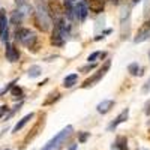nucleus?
Wrapping results in <instances>:
<instances>
[{
    "instance_id": "6e6552de",
    "label": "nucleus",
    "mask_w": 150,
    "mask_h": 150,
    "mask_svg": "<svg viewBox=\"0 0 150 150\" xmlns=\"http://www.w3.org/2000/svg\"><path fill=\"white\" fill-rule=\"evenodd\" d=\"M128 117H129V108H125V110L120 112V114H119L114 120H112V122L108 125V131H114V129L119 126V125H122L123 122H126V120H128Z\"/></svg>"
},
{
    "instance_id": "20e7f679",
    "label": "nucleus",
    "mask_w": 150,
    "mask_h": 150,
    "mask_svg": "<svg viewBox=\"0 0 150 150\" xmlns=\"http://www.w3.org/2000/svg\"><path fill=\"white\" fill-rule=\"evenodd\" d=\"M110 66H111V62H110V60H107L105 63H104V66H102L101 69H99L96 74H93L90 78H87V80L81 84V87H83V89H87V87H92V86H95L98 81H101V80L104 78V75L108 72Z\"/></svg>"
},
{
    "instance_id": "cd10ccee",
    "label": "nucleus",
    "mask_w": 150,
    "mask_h": 150,
    "mask_svg": "<svg viewBox=\"0 0 150 150\" xmlns=\"http://www.w3.org/2000/svg\"><path fill=\"white\" fill-rule=\"evenodd\" d=\"M15 2H17V3L20 5V3H23V2H24V0H15Z\"/></svg>"
},
{
    "instance_id": "6ab92c4d",
    "label": "nucleus",
    "mask_w": 150,
    "mask_h": 150,
    "mask_svg": "<svg viewBox=\"0 0 150 150\" xmlns=\"http://www.w3.org/2000/svg\"><path fill=\"white\" fill-rule=\"evenodd\" d=\"M21 20H23V12L21 11H15L14 14H12V18H11V23L12 24H20L21 23Z\"/></svg>"
},
{
    "instance_id": "2eb2a0df",
    "label": "nucleus",
    "mask_w": 150,
    "mask_h": 150,
    "mask_svg": "<svg viewBox=\"0 0 150 150\" xmlns=\"http://www.w3.org/2000/svg\"><path fill=\"white\" fill-rule=\"evenodd\" d=\"M77 80H78V75L77 74H71L63 80V86L66 87V89H71L74 84H77Z\"/></svg>"
},
{
    "instance_id": "39448f33",
    "label": "nucleus",
    "mask_w": 150,
    "mask_h": 150,
    "mask_svg": "<svg viewBox=\"0 0 150 150\" xmlns=\"http://www.w3.org/2000/svg\"><path fill=\"white\" fill-rule=\"evenodd\" d=\"M48 11L50 15L56 20H60L65 15V8L60 3V0H48Z\"/></svg>"
},
{
    "instance_id": "f8f14e48",
    "label": "nucleus",
    "mask_w": 150,
    "mask_h": 150,
    "mask_svg": "<svg viewBox=\"0 0 150 150\" xmlns=\"http://www.w3.org/2000/svg\"><path fill=\"white\" fill-rule=\"evenodd\" d=\"M112 107H114V101H112V99H105V101H102L101 104H98L96 111L99 112V114H107Z\"/></svg>"
},
{
    "instance_id": "412c9836",
    "label": "nucleus",
    "mask_w": 150,
    "mask_h": 150,
    "mask_svg": "<svg viewBox=\"0 0 150 150\" xmlns=\"http://www.w3.org/2000/svg\"><path fill=\"white\" fill-rule=\"evenodd\" d=\"M128 71L131 72V75H140V66H138V63H131L129 66H128Z\"/></svg>"
},
{
    "instance_id": "c756f323",
    "label": "nucleus",
    "mask_w": 150,
    "mask_h": 150,
    "mask_svg": "<svg viewBox=\"0 0 150 150\" xmlns=\"http://www.w3.org/2000/svg\"><path fill=\"white\" fill-rule=\"evenodd\" d=\"M149 57H150V53H149Z\"/></svg>"
},
{
    "instance_id": "7c9ffc66",
    "label": "nucleus",
    "mask_w": 150,
    "mask_h": 150,
    "mask_svg": "<svg viewBox=\"0 0 150 150\" xmlns=\"http://www.w3.org/2000/svg\"><path fill=\"white\" fill-rule=\"evenodd\" d=\"M6 150H9V149H6Z\"/></svg>"
},
{
    "instance_id": "1a4fd4ad",
    "label": "nucleus",
    "mask_w": 150,
    "mask_h": 150,
    "mask_svg": "<svg viewBox=\"0 0 150 150\" xmlns=\"http://www.w3.org/2000/svg\"><path fill=\"white\" fill-rule=\"evenodd\" d=\"M87 14H89V8L86 6L84 2L75 3V18L78 21H84L87 18Z\"/></svg>"
},
{
    "instance_id": "7ed1b4c3",
    "label": "nucleus",
    "mask_w": 150,
    "mask_h": 150,
    "mask_svg": "<svg viewBox=\"0 0 150 150\" xmlns=\"http://www.w3.org/2000/svg\"><path fill=\"white\" fill-rule=\"evenodd\" d=\"M17 39L26 45L29 50H33L36 51V47H38V38L33 32H30V29H20L17 30Z\"/></svg>"
},
{
    "instance_id": "0eeeda50",
    "label": "nucleus",
    "mask_w": 150,
    "mask_h": 150,
    "mask_svg": "<svg viewBox=\"0 0 150 150\" xmlns=\"http://www.w3.org/2000/svg\"><path fill=\"white\" fill-rule=\"evenodd\" d=\"M44 119H45V116H41V119L35 123V126L30 129V132L26 135V138H24V144H23V146H27V144L35 138V137H36L38 134H39V131H41V129H42V126H44Z\"/></svg>"
},
{
    "instance_id": "b1692460",
    "label": "nucleus",
    "mask_w": 150,
    "mask_h": 150,
    "mask_svg": "<svg viewBox=\"0 0 150 150\" xmlns=\"http://www.w3.org/2000/svg\"><path fill=\"white\" fill-rule=\"evenodd\" d=\"M144 112H146L147 116H150V99H149V101L146 102V105H144Z\"/></svg>"
},
{
    "instance_id": "bb28decb",
    "label": "nucleus",
    "mask_w": 150,
    "mask_h": 150,
    "mask_svg": "<svg viewBox=\"0 0 150 150\" xmlns=\"http://www.w3.org/2000/svg\"><path fill=\"white\" fill-rule=\"evenodd\" d=\"M111 2L114 3V5H119V0H111Z\"/></svg>"
},
{
    "instance_id": "dca6fc26",
    "label": "nucleus",
    "mask_w": 150,
    "mask_h": 150,
    "mask_svg": "<svg viewBox=\"0 0 150 150\" xmlns=\"http://www.w3.org/2000/svg\"><path fill=\"white\" fill-rule=\"evenodd\" d=\"M11 95L14 99H23L24 93H23V89L18 86H12V89H11Z\"/></svg>"
},
{
    "instance_id": "423d86ee",
    "label": "nucleus",
    "mask_w": 150,
    "mask_h": 150,
    "mask_svg": "<svg viewBox=\"0 0 150 150\" xmlns=\"http://www.w3.org/2000/svg\"><path fill=\"white\" fill-rule=\"evenodd\" d=\"M149 38H150V20H147L143 26L138 29L137 36L134 38V41L138 44V42H144L146 39H149Z\"/></svg>"
},
{
    "instance_id": "4468645a",
    "label": "nucleus",
    "mask_w": 150,
    "mask_h": 150,
    "mask_svg": "<svg viewBox=\"0 0 150 150\" xmlns=\"http://www.w3.org/2000/svg\"><path fill=\"white\" fill-rule=\"evenodd\" d=\"M8 30V17H6V11L0 9V36Z\"/></svg>"
},
{
    "instance_id": "4be33fe9",
    "label": "nucleus",
    "mask_w": 150,
    "mask_h": 150,
    "mask_svg": "<svg viewBox=\"0 0 150 150\" xmlns=\"http://www.w3.org/2000/svg\"><path fill=\"white\" fill-rule=\"evenodd\" d=\"M95 63H89V65H86V66H83L81 69H80V72H84V74H87V72H90L92 69H95Z\"/></svg>"
},
{
    "instance_id": "5701e85b",
    "label": "nucleus",
    "mask_w": 150,
    "mask_h": 150,
    "mask_svg": "<svg viewBox=\"0 0 150 150\" xmlns=\"http://www.w3.org/2000/svg\"><path fill=\"white\" fill-rule=\"evenodd\" d=\"M143 93H150V78L146 81V84L143 86Z\"/></svg>"
},
{
    "instance_id": "a211bd4d",
    "label": "nucleus",
    "mask_w": 150,
    "mask_h": 150,
    "mask_svg": "<svg viewBox=\"0 0 150 150\" xmlns=\"http://www.w3.org/2000/svg\"><path fill=\"white\" fill-rule=\"evenodd\" d=\"M48 96H50V98H47L45 101H44V105H50V104H53V102H56L57 99L60 98V93H59V92H54V93H50Z\"/></svg>"
},
{
    "instance_id": "393cba45",
    "label": "nucleus",
    "mask_w": 150,
    "mask_h": 150,
    "mask_svg": "<svg viewBox=\"0 0 150 150\" xmlns=\"http://www.w3.org/2000/svg\"><path fill=\"white\" fill-rule=\"evenodd\" d=\"M8 111V105H3V107H0V117H3V114Z\"/></svg>"
},
{
    "instance_id": "9b49d317",
    "label": "nucleus",
    "mask_w": 150,
    "mask_h": 150,
    "mask_svg": "<svg viewBox=\"0 0 150 150\" xmlns=\"http://www.w3.org/2000/svg\"><path fill=\"white\" fill-rule=\"evenodd\" d=\"M87 3H89V9L93 14H101V12H104V6H105L104 0H87Z\"/></svg>"
},
{
    "instance_id": "f257e3e1",
    "label": "nucleus",
    "mask_w": 150,
    "mask_h": 150,
    "mask_svg": "<svg viewBox=\"0 0 150 150\" xmlns=\"http://www.w3.org/2000/svg\"><path fill=\"white\" fill-rule=\"evenodd\" d=\"M72 132H74V128L71 126V125H69V126H66V128H63V129H62L59 134H56L54 137H53V138L51 140H50L41 150H57L62 144H63L68 138H69V137L72 135Z\"/></svg>"
},
{
    "instance_id": "ddd939ff",
    "label": "nucleus",
    "mask_w": 150,
    "mask_h": 150,
    "mask_svg": "<svg viewBox=\"0 0 150 150\" xmlns=\"http://www.w3.org/2000/svg\"><path fill=\"white\" fill-rule=\"evenodd\" d=\"M33 117H35V114H33V112H30V114H27V116H24V117H23V119H21V120H20V122H18L17 125H15V126H14V129H12V132L15 134V132L21 131V129H23L24 126H26V125H27V123H29V122H30V120H32Z\"/></svg>"
},
{
    "instance_id": "a878e982",
    "label": "nucleus",
    "mask_w": 150,
    "mask_h": 150,
    "mask_svg": "<svg viewBox=\"0 0 150 150\" xmlns=\"http://www.w3.org/2000/svg\"><path fill=\"white\" fill-rule=\"evenodd\" d=\"M87 137H89V134H87V132H86V134H81V137H80V141H81V143H84V141L87 140Z\"/></svg>"
},
{
    "instance_id": "9d476101",
    "label": "nucleus",
    "mask_w": 150,
    "mask_h": 150,
    "mask_svg": "<svg viewBox=\"0 0 150 150\" xmlns=\"http://www.w3.org/2000/svg\"><path fill=\"white\" fill-rule=\"evenodd\" d=\"M6 59L9 62H17L20 59V51L15 45L12 44H6Z\"/></svg>"
},
{
    "instance_id": "c85d7f7f",
    "label": "nucleus",
    "mask_w": 150,
    "mask_h": 150,
    "mask_svg": "<svg viewBox=\"0 0 150 150\" xmlns=\"http://www.w3.org/2000/svg\"><path fill=\"white\" fill-rule=\"evenodd\" d=\"M132 2H134V3H138V2H140V0H132Z\"/></svg>"
},
{
    "instance_id": "aec40b11",
    "label": "nucleus",
    "mask_w": 150,
    "mask_h": 150,
    "mask_svg": "<svg viewBox=\"0 0 150 150\" xmlns=\"http://www.w3.org/2000/svg\"><path fill=\"white\" fill-rule=\"evenodd\" d=\"M99 57H105V53H102V51H95V53H92L90 56H89V63L92 62V63H95L96 62V59H99Z\"/></svg>"
},
{
    "instance_id": "f3484780",
    "label": "nucleus",
    "mask_w": 150,
    "mask_h": 150,
    "mask_svg": "<svg viewBox=\"0 0 150 150\" xmlns=\"http://www.w3.org/2000/svg\"><path fill=\"white\" fill-rule=\"evenodd\" d=\"M41 72H42L41 66L33 65V66H30V69H29V77H30V78H36V77H39V75H41Z\"/></svg>"
},
{
    "instance_id": "f03ea898",
    "label": "nucleus",
    "mask_w": 150,
    "mask_h": 150,
    "mask_svg": "<svg viewBox=\"0 0 150 150\" xmlns=\"http://www.w3.org/2000/svg\"><path fill=\"white\" fill-rule=\"evenodd\" d=\"M66 35H68L66 33V24H65L63 18L56 20L54 29H53V33H51V44L56 45V47H62L65 44Z\"/></svg>"
}]
</instances>
